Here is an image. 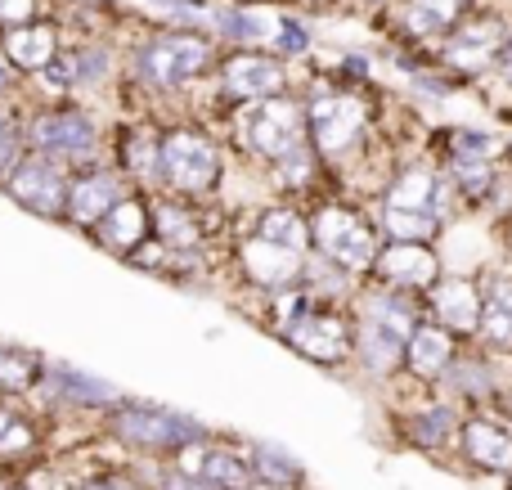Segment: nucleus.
I'll use <instances>...</instances> for the list:
<instances>
[{
	"label": "nucleus",
	"instance_id": "f8f14e48",
	"mask_svg": "<svg viewBox=\"0 0 512 490\" xmlns=\"http://www.w3.org/2000/svg\"><path fill=\"white\" fill-rule=\"evenodd\" d=\"M477 5L481 0H396V5H387L373 23L382 27V36H387L391 45H423V50H432V45L445 41Z\"/></svg>",
	"mask_w": 512,
	"mask_h": 490
},
{
	"label": "nucleus",
	"instance_id": "5701e85b",
	"mask_svg": "<svg viewBox=\"0 0 512 490\" xmlns=\"http://www.w3.org/2000/svg\"><path fill=\"white\" fill-rule=\"evenodd\" d=\"M481 275V324H477V347L512 365V261L495 257Z\"/></svg>",
	"mask_w": 512,
	"mask_h": 490
},
{
	"label": "nucleus",
	"instance_id": "f704fd0d",
	"mask_svg": "<svg viewBox=\"0 0 512 490\" xmlns=\"http://www.w3.org/2000/svg\"><path fill=\"white\" fill-rule=\"evenodd\" d=\"M45 0H0V32L5 27H18V23H32L41 14Z\"/></svg>",
	"mask_w": 512,
	"mask_h": 490
},
{
	"label": "nucleus",
	"instance_id": "393cba45",
	"mask_svg": "<svg viewBox=\"0 0 512 490\" xmlns=\"http://www.w3.org/2000/svg\"><path fill=\"white\" fill-rule=\"evenodd\" d=\"M463 338H454L445 324L423 320L405 342V383L409 387H441L450 365L459 360Z\"/></svg>",
	"mask_w": 512,
	"mask_h": 490
},
{
	"label": "nucleus",
	"instance_id": "7c9ffc66",
	"mask_svg": "<svg viewBox=\"0 0 512 490\" xmlns=\"http://www.w3.org/2000/svg\"><path fill=\"white\" fill-rule=\"evenodd\" d=\"M265 50H274L279 59H288V63H301V59H310V50H315V32H310L301 18L283 14L279 23H274V36H270Z\"/></svg>",
	"mask_w": 512,
	"mask_h": 490
},
{
	"label": "nucleus",
	"instance_id": "20e7f679",
	"mask_svg": "<svg viewBox=\"0 0 512 490\" xmlns=\"http://www.w3.org/2000/svg\"><path fill=\"white\" fill-rule=\"evenodd\" d=\"M382 243L387 239L378 230V216H373V207L364 198L328 194L319 203H310V252L333 261L337 270H346L355 279H369Z\"/></svg>",
	"mask_w": 512,
	"mask_h": 490
},
{
	"label": "nucleus",
	"instance_id": "f257e3e1",
	"mask_svg": "<svg viewBox=\"0 0 512 490\" xmlns=\"http://www.w3.org/2000/svg\"><path fill=\"white\" fill-rule=\"evenodd\" d=\"M234 171V153L216 126L203 117L162 122V158H158V189L194 203H221Z\"/></svg>",
	"mask_w": 512,
	"mask_h": 490
},
{
	"label": "nucleus",
	"instance_id": "9d476101",
	"mask_svg": "<svg viewBox=\"0 0 512 490\" xmlns=\"http://www.w3.org/2000/svg\"><path fill=\"white\" fill-rule=\"evenodd\" d=\"M212 99H216V113H230V108L256 104V99H274V95H292L301 86L297 68L288 59H279L274 50L265 45H243V50H230L216 59L212 72Z\"/></svg>",
	"mask_w": 512,
	"mask_h": 490
},
{
	"label": "nucleus",
	"instance_id": "37998d69",
	"mask_svg": "<svg viewBox=\"0 0 512 490\" xmlns=\"http://www.w3.org/2000/svg\"><path fill=\"white\" fill-rule=\"evenodd\" d=\"M243 490H265V486H243Z\"/></svg>",
	"mask_w": 512,
	"mask_h": 490
},
{
	"label": "nucleus",
	"instance_id": "4be33fe9",
	"mask_svg": "<svg viewBox=\"0 0 512 490\" xmlns=\"http://www.w3.org/2000/svg\"><path fill=\"white\" fill-rule=\"evenodd\" d=\"M423 311H427V320L445 324L454 338L472 342L477 338V324H481V275L477 270H454L450 266L432 284V293L423 297Z\"/></svg>",
	"mask_w": 512,
	"mask_h": 490
},
{
	"label": "nucleus",
	"instance_id": "4468645a",
	"mask_svg": "<svg viewBox=\"0 0 512 490\" xmlns=\"http://www.w3.org/2000/svg\"><path fill=\"white\" fill-rule=\"evenodd\" d=\"M68 185H72V171L63 162L45 158V153H23L9 180L0 185V194L9 203H18L23 212L41 216V221H59L63 225V207H68Z\"/></svg>",
	"mask_w": 512,
	"mask_h": 490
},
{
	"label": "nucleus",
	"instance_id": "c756f323",
	"mask_svg": "<svg viewBox=\"0 0 512 490\" xmlns=\"http://www.w3.org/2000/svg\"><path fill=\"white\" fill-rule=\"evenodd\" d=\"M23 122H27V108H18V104H0V185L9 180V171L23 162V153H27V131H23Z\"/></svg>",
	"mask_w": 512,
	"mask_h": 490
},
{
	"label": "nucleus",
	"instance_id": "b1692460",
	"mask_svg": "<svg viewBox=\"0 0 512 490\" xmlns=\"http://www.w3.org/2000/svg\"><path fill=\"white\" fill-rule=\"evenodd\" d=\"M131 180L113 167V162H95V167H81L72 171V185H68V207H63V225H72L77 234H86L117 198L131 194Z\"/></svg>",
	"mask_w": 512,
	"mask_h": 490
},
{
	"label": "nucleus",
	"instance_id": "72a5a7b5",
	"mask_svg": "<svg viewBox=\"0 0 512 490\" xmlns=\"http://www.w3.org/2000/svg\"><path fill=\"white\" fill-rule=\"evenodd\" d=\"M149 486L153 490H212L203 482V477H194V473H180L176 464H158L149 473Z\"/></svg>",
	"mask_w": 512,
	"mask_h": 490
},
{
	"label": "nucleus",
	"instance_id": "79ce46f5",
	"mask_svg": "<svg viewBox=\"0 0 512 490\" xmlns=\"http://www.w3.org/2000/svg\"><path fill=\"white\" fill-rule=\"evenodd\" d=\"M9 490H27V486H23V482H14V486H9Z\"/></svg>",
	"mask_w": 512,
	"mask_h": 490
},
{
	"label": "nucleus",
	"instance_id": "4c0bfd02",
	"mask_svg": "<svg viewBox=\"0 0 512 490\" xmlns=\"http://www.w3.org/2000/svg\"><path fill=\"white\" fill-rule=\"evenodd\" d=\"M306 9H333V5H342V0H301Z\"/></svg>",
	"mask_w": 512,
	"mask_h": 490
},
{
	"label": "nucleus",
	"instance_id": "dca6fc26",
	"mask_svg": "<svg viewBox=\"0 0 512 490\" xmlns=\"http://www.w3.org/2000/svg\"><path fill=\"white\" fill-rule=\"evenodd\" d=\"M45 441L50 410H41L32 396H0V468L23 477L45 459Z\"/></svg>",
	"mask_w": 512,
	"mask_h": 490
},
{
	"label": "nucleus",
	"instance_id": "e433bc0d",
	"mask_svg": "<svg viewBox=\"0 0 512 490\" xmlns=\"http://www.w3.org/2000/svg\"><path fill=\"white\" fill-rule=\"evenodd\" d=\"M355 5H360V9H369V14L378 18L382 9H387V5H396V0H355Z\"/></svg>",
	"mask_w": 512,
	"mask_h": 490
},
{
	"label": "nucleus",
	"instance_id": "473e14b6",
	"mask_svg": "<svg viewBox=\"0 0 512 490\" xmlns=\"http://www.w3.org/2000/svg\"><path fill=\"white\" fill-rule=\"evenodd\" d=\"M77 490H153V486L135 468H99V473L81 477Z\"/></svg>",
	"mask_w": 512,
	"mask_h": 490
},
{
	"label": "nucleus",
	"instance_id": "7ed1b4c3",
	"mask_svg": "<svg viewBox=\"0 0 512 490\" xmlns=\"http://www.w3.org/2000/svg\"><path fill=\"white\" fill-rule=\"evenodd\" d=\"M512 41V9L499 0H481L445 41L432 45V68L441 72L450 86H459L463 95H477L490 81L499 54Z\"/></svg>",
	"mask_w": 512,
	"mask_h": 490
},
{
	"label": "nucleus",
	"instance_id": "2eb2a0df",
	"mask_svg": "<svg viewBox=\"0 0 512 490\" xmlns=\"http://www.w3.org/2000/svg\"><path fill=\"white\" fill-rule=\"evenodd\" d=\"M32 401L50 414H99V419H104V414L122 401V392H117L113 383H104V378L77 369V365L45 360V378L32 392Z\"/></svg>",
	"mask_w": 512,
	"mask_h": 490
},
{
	"label": "nucleus",
	"instance_id": "1a4fd4ad",
	"mask_svg": "<svg viewBox=\"0 0 512 490\" xmlns=\"http://www.w3.org/2000/svg\"><path fill=\"white\" fill-rule=\"evenodd\" d=\"M391 432L405 450L427 459H454L459 450V428H463V410L441 396L436 387H409L400 378L391 387Z\"/></svg>",
	"mask_w": 512,
	"mask_h": 490
},
{
	"label": "nucleus",
	"instance_id": "cd10ccee",
	"mask_svg": "<svg viewBox=\"0 0 512 490\" xmlns=\"http://www.w3.org/2000/svg\"><path fill=\"white\" fill-rule=\"evenodd\" d=\"M248 464H252V482L265 490H306V464L292 450L274 446V441H248Z\"/></svg>",
	"mask_w": 512,
	"mask_h": 490
},
{
	"label": "nucleus",
	"instance_id": "c9c22d12",
	"mask_svg": "<svg viewBox=\"0 0 512 490\" xmlns=\"http://www.w3.org/2000/svg\"><path fill=\"white\" fill-rule=\"evenodd\" d=\"M18 81H23L18 77V68L5 59V50H0V104H9V99L18 95Z\"/></svg>",
	"mask_w": 512,
	"mask_h": 490
},
{
	"label": "nucleus",
	"instance_id": "39448f33",
	"mask_svg": "<svg viewBox=\"0 0 512 490\" xmlns=\"http://www.w3.org/2000/svg\"><path fill=\"white\" fill-rule=\"evenodd\" d=\"M27 149L63 162L68 171L95 167L108 158V126L81 99H50V104L27 108Z\"/></svg>",
	"mask_w": 512,
	"mask_h": 490
},
{
	"label": "nucleus",
	"instance_id": "6ab92c4d",
	"mask_svg": "<svg viewBox=\"0 0 512 490\" xmlns=\"http://www.w3.org/2000/svg\"><path fill=\"white\" fill-rule=\"evenodd\" d=\"M81 239H90L99 252L117 261H131L153 239V189H131L126 198H117Z\"/></svg>",
	"mask_w": 512,
	"mask_h": 490
},
{
	"label": "nucleus",
	"instance_id": "bb28decb",
	"mask_svg": "<svg viewBox=\"0 0 512 490\" xmlns=\"http://www.w3.org/2000/svg\"><path fill=\"white\" fill-rule=\"evenodd\" d=\"M0 50H5V59L18 68V77L36 81L54 59H59L63 41H59V27H54L50 18H32V23L5 27V32H0Z\"/></svg>",
	"mask_w": 512,
	"mask_h": 490
},
{
	"label": "nucleus",
	"instance_id": "a19ab883",
	"mask_svg": "<svg viewBox=\"0 0 512 490\" xmlns=\"http://www.w3.org/2000/svg\"><path fill=\"white\" fill-rule=\"evenodd\" d=\"M504 490H512V473H508V477H504Z\"/></svg>",
	"mask_w": 512,
	"mask_h": 490
},
{
	"label": "nucleus",
	"instance_id": "a878e982",
	"mask_svg": "<svg viewBox=\"0 0 512 490\" xmlns=\"http://www.w3.org/2000/svg\"><path fill=\"white\" fill-rule=\"evenodd\" d=\"M243 230H252L256 239L279 243V248L310 252V207L288 203V198H261L243 212Z\"/></svg>",
	"mask_w": 512,
	"mask_h": 490
},
{
	"label": "nucleus",
	"instance_id": "423d86ee",
	"mask_svg": "<svg viewBox=\"0 0 512 490\" xmlns=\"http://www.w3.org/2000/svg\"><path fill=\"white\" fill-rule=\"evenodd\" d=\"M104 437L113 446H122L126 455H140V459H153V464H167L176 450L194 446V441L212 437V428L189 414L171 410V405H153V401H122L104 414Z\"/></svg>",
	"mask_w": 512,
	"mask_h": 490
},
{
	"label": "nucleus",
	"instance_id": "2f4dec72",
	"mask_svg": "<svg viewBox=\"0 0 512 490\" xmlns=\"http://www.w3.org/2000/svg\"><path fill=\"white\" fill-rule=\"evenodd\" d=\"M477 99H481V108H486L490 117L504 113V108L512 104V41H508V50L499 54L495 72H490V81L477 90Z\"/></svg>",
	"mask_w": 512,
	"mask_h": 490
},
{
	"label": "nucleus",
	"instance_id": "aec40b11",
	"mask_svg": "<svg viewBox=\"0 0 512 490\" xmlns=\"http://www.w3.org/2000/svg\"><path fill=\"white\" fill-rule=\"evenodd\" d=\"M158 158H162V122H153L149 113H135L108 131V162L135 189H158Z\"/></svg>",
	"mask_w": 512,
	"mask_h": 490
},
{
	"label": "nucleus",
	"instance_id": "f3484780",
	"mask_svg": "<svg viewBox=\"0 0 512 490\" xmlns=\"http://www.w3.org/2000/svg\"><path fill=\"white\" fill-rule=\"evenodd\" d=\"M472 477H504L512 473V423L499 410H468L459 428V450H454Z\"/></svg>",
	"mask_w": 512,
	"mask_h": 490
},
{
	"label": "nucleus",
	"instance_id": "6e6552de",
	"mask_svg": "<svg viewBox=\"0 0 512 490\" xmlns=\"http://www.w3.org/2000/svg\"><path fill=\"white\" fill-rule=\"evenodd\" d=\"M274 338L301 356L306 365L324 369V374L346 378L355 365V311L351 302H328V297H315L283 324Z\"/></svg>",
	"mask_w": 512,
	"mask_h": 490
},
{
	"label": "nucleus",
	"instance_id": "412c9836",
	"mask_svg": "<svg viewBox=\"0 0 512 490\" xmlns=\"http://www.w3.org/2000/svg\"><path fill=\"white\" fill-rule=\"evenodd\" d=\"M427 153H432L441 167H454V162H508L512 135L504 126L436 122V126H427Z\"/></svg>",
	"mask_w": 512,
	"mask_h": 490
},
{
	"label": "nucleus",
	"instance_id": "ea45409f",
	"mask_svg": "<svg viewBox=\"0 0 512 490\" xmlns=\"http://www.w3.org/2000/svg\"><path fill=\"white\" fill-rule=\"evenodd\" d=\"M14 482H18V477H14V473H5V468H0V490H9Z\"/></svg>",
	"mask_w": 512,
	"mask_h": 490
},
{
	"label": "nucleus",
	"instance_id": "c85d7f7f",
	"mask_svg": "<svg viewBox=\"0 0 512 490\" xmlns=\"http://www.w3.org/2000/svg\"><path fill=\"white\" fill-rule=\"evenodd\" d=\"M45 378V356L41 351L0 342V396H32Z\"/></svg>",
	"mask_w": 512,
	"mask_h": 490
},
{
	"label": "nucleus",
	"instance_id": "f03ea898",
	"mask_svg": "<svg viewBox=\"0 0 512 490\" xmlns=\"http://www.w3.org/2000/svg\"><path fill=\"white\" fill-rule=\"evenodd\" d=\"M216 131L225 135L230 153L239 162L261 176L270 171L274 162H283L288 153L306 149L310 135H306V104H301V90L292 95H274V99H256V104L230 108V113L216 122Z\"/></svg>",
	"mask_w": 512,
	"mask_h": 490
},
{
	"label": "nucleus",
	"instance_id": "0eeeda50",
	"mask_svg": "<svg viewBox=\"0 0 512 490\" xmlns=\"http://www.w3.org/2000/svg\"><path fill=\"white\" fill-rule=\"evenodd\" d=\"M216 41L203 32H158L131 54V81L149 95H185L216 72Z\"/></svg>",
	"mask_w": 512,
	"mask_h": 490
},
{
	"label": "nucleus",
	"instance_id": "ddd939ff",
	"mask_svg": "<svg viewBox=\"0 0 512 490\" xmlns=\"http://www.w3.org/2000/svg\"><path fill=\"white\" fill-rule=\"evenodd\" d=\"M508 387H512V365L508 360L481 351L477 342H463L459 360L450 365V374L441 378L436 392L450 396V401L468 414V410H499V401L508 396Z\"/></svg>",
	"mask_w": 512,
	"mask_h": 490
},
{
	"label": "nucleus",
	"instance_id": "9b49d317",
	"mask_svg": "<svg viewBox=\"0 0 512 490\" xmlns=\"http://www.w3.org/2000/svg\"><path fill=\"white\" fill-rule=\"evenodd\" d=\"M306 261H310V252L279 248V243H270V239H256L252 230H239L230 243V252H225V275H230L248 297H270V293L301 288Z\"/></svg>",
	"mask_w": 512,
	"mask_h": 490
},
{
	"label": "nucleus",
	"instance_id": "58836bf2",
	"mask_svg": "<svg viewBox=\"0 0 512 490\" xmlns=\"http://www.w3.org/2000/svg\"><path fill=\"white\" fill-rule=\"evenodd\" d=\"M495 122H499V126H504V131H512V104L504 108V113H495Z\"/></svg>",
	"mask_w": 512,
	"mask_h": 490
},
{
	"label": "nucleus",
	"instance_id": "a211bd4d",
	"mask_svg": "<svg viewBox=\"0 0 512 490\" xmlns=\"http://www.w3.org/2000/svg\"><path fill=\"white\" fill-rule=\"evenodd\" d=\"M445 270L450 266H445L441 243H391L387 239L369 270V284L396 288V293H409V297H427Z\"/></svg>",
	"mask_w": 512,
	"mask_h": 490
}]
</instances>
